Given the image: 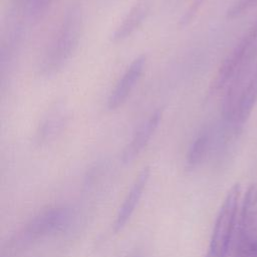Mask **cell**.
I'll return each mask as SVG.
<instances>
[{"label": "cell", "instance_id": "cell-1", "mask_svg": "<svg viewBox=\"0 0 257 257\" xmlns=\"http://www.w3.org/2000/svg\"><path fill=\"white\" fill-rule=\"evenodd\" d=\"M82 9L79 5H71L43 52L39 73L44 77L57 74L70 60L75 52L82 31Z\"/></svg>", "mask_w": 257, "mask_h": 257}, {"label": "cell", "instance_id": "cell-2", "mask_svg": "<svg viewBox=\"0 0 257 257\" xmlns=\"http://www.w3.org/2000/svg\"><path fill=\"white\" fill-rule=\"evenodd\" d=\"M72 218V210L67 206H53L40 211L10 237L2 248L1 257H14L40 240L64 230Z\"/></svg>", "mask_w": 257, "mask_h": 257}, {"label": "cell", "instance_id": "cell-3", "mask_svg": "<svg viewBox=\"0 0 257 257\" xmlns=\"http://www.w3.org/2000/svg\"><path fill=\"white\" fill-rule=\"evenodd\" d=\"M239 197L240 186L235 184L228 191L220 208L205 257H226L234 231Z\"/></svg>", "mask_w": 257, "mask_h": 257}, {"label": "cell", "instance_id": "cell-4", "mask_svg": "<svg viewBox=\"0 0 257 257\" xmlns=\"http://www.w3.org/2000/svg\"><path fill=\"white\" fill-rule=\"evenodd\" d=\"M238 249L257 252V186L251 185L244 197L238 230Z\"/></svg>", "mask_w": 257, "mask_h": 257}, {"label": "cell", "instance_id": "cell-5", "mask_svg": "<svg viewBox=\"0 0 257 257\" xmlns=\"http://www.w3.org/2000/svg\"><path fill=\"white\" fill-rule=\"evenodd\" d=\"M146 55L141 54L136 57L125 68L107 97L106 107L108 110H115L125 102L142 77L146 67Z\"/></svg>", "mask_w": 257, "mask_h": 257}, {"label": "cell", "instance_id": "cell-6", "mask_svg": "<svg viewBox=\"0 0 257 257\" xmlns=\"http://www.w3.org/2000/svg\"><path fill=\"white\" fill-rule=\"evenodd\" d=\"M150 168L146 167L144 168L139 175L136 177L133 185L131 186L120 208L118 209V212L116 214L114 223H113V231L119 232L121 231L126 223L130 221L131 217L135 213L139 203L141 202V199L146 191V188L148 186V182L150 179Z\"/></svg>", "mask_w": 257, "mask_h": 257}, {"label": "cell", "instance_id": "cell-7", "mask_svg": "<svg viewBox=\"0 0 257 257\" xmlns=\"http://www.w3.org/2000/svg\"><path fill=\"white\" fill-rule=\"evenodd\" d=\"M162 119V110L156 109L151 115L142 122L134 132L130 142L124 147L121 161L123 164L132 163L147 147L150 140L157 131Z\"/></svg>", "mask_w": 257, "mask_h": 257}, {"label": "cell", "instance_id": "cell-8", "mask_svg": "<svg viewBox=\"0 0 257 257\" xmlns=\"http://www.w3.org/2000/svg\"><path fill=\"white\" fill-rule=\"evenodd\" d=\"M68 122V111L62 104H56L42 118L36 131V141L47 144L57 138Z\"/></svg>", "mask_w": 257, "mask_h": 257}, {"label": "cell", "instance_id": "cell-9", "mask_svg": "<svg viewBox=\"0 0 257 257\" xmlns=\"http://www.w3.org/2000/svg\"><path fill=\"white\" fill-rule=\"evenodd\" d=\"M150 11V3L148 0H139L133 5L121 23L114 30L111 41L114 43L121 42L133 35L146 20Z\"/></svg>", "mask_w": 257, "mask_h": 257}, {"label": "cell", "instance_id": "cell-10", "mask_svg": "<svg viewBox=\"0 0 257 257\" xmlns=\"http://www.w3.org/2000/svg\"><path fill=\"white\" fill-rule=\"evenodd\" d=\"M212 134L208 128L202 130L193 141L186 158V170L194 171L208 157L212 149Z\"/></svg>", "mask_w": 257, "mask_h": 257}, {"label": "cell", "instance_id": "cell-11", "mask_svg": "<svg viewBox=\"0 0 257 257\" xmlns=\"http://www.w3.org/2000/svg\"><path fill=\"white\" fill-rule=\"evenodd\" d=\"M54 0H14L17 11L30 22L36 21L45 13Z\"/></svg>", "mask_w": 257, "mask_h": 257}, {"label": "cell", "instance_id": "cell-12", "mask_svg": "<svg viewBox=\"0 0 257 257\" xmlns=\"http://www.w3.org/2000/svg\"><path fill=\"white\" fill-rule=\"evenodd\" d=\"M235 257H257V252H250V251L236 248V256Z\"/></svg>", "mask_w": 257, "mask_h": 257}, {"label": "cell", "instance_id": "cell-13", "mask_svg": "<svg viewBox=\"0 0 257 257\" xmlns=\"http://www.w3.org/2000/svg\"><path fill=\"white\" fill-rule=\"evenodd\" d=\"M132 257H141V255L138 254V253H136V254H134Z\"/></svg>", "mask_w": 257, "mask_h": 257}]
</instances>
